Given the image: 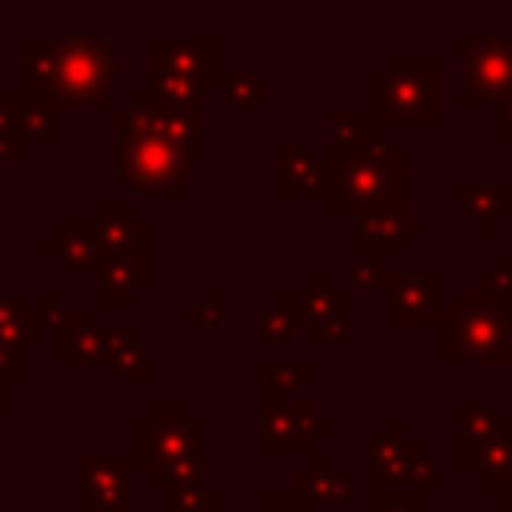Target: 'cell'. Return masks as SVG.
<instances>
[{
	"instance_id": "cell-5",
	"label": "cell",
	"mask_w": 512,
	"mask_h": 512,
	"mask_svg": "<svg viewBox=\"0 0 512 512\" xmlns=\"http://www.w3.org/2000/svg\"><path fill=\"white\" fill-rule=\"evenodd\" d=\"M328 168V212L336 220H364L376 212H400L404 208V172H408V148L388 140L384 148L344 160V164H324Z\"/></svg>"
},
{
	"instance_id": "cell-27",
	"label": "cell",
	"mask_w": 512,
	"mask_h": 512,
	"mask_svg": "<svg viewBox=\"0 0 512 512\" xmlns=\"http://www.w3.org/2000/svg\"><path fill=\"white\" fill-rule=\"evenodd\" d=\"M60 360L64 364H104V332L96 320L60 328Z\"/></svg>"
},
{
	"instance_id": "cell-34",
	"label": "cell",
	"mask_w": 512,
	"mask_h": 512,
	"mask_svg": "<svg viewBox=\"0 0 512 512\" xmlns=\"http://www.w3.org/2000/svg\"><path fill=\"white\" fill-rule=\"evenodd\" d=\"M168 512H228L224 508V496L208 484H196V488H184V492H172L168 496Z\"/></svg>"
},
{
	"instance_id": "cell-38",
	"label": "cell",
	"mask_w": 512,
	"mask_h": 512,
	"mask_svg": "<svg viewBox=\"0 0 512 512\" xmlns=\"http://www.w3.org/2000/svg\"><path fill=\"white\" fill-rule=\"evenodd\" d=\"M408 488L412 492H440L444 488V480H440V464H436V456H420V460H412V468H408Z\"/></svg>"
},
{
	"instance_id": "cell-39",
	"label": "cell",
	"mask_w": 512,
	"mask_h": 512,
	"mask_svg": "<svg viewBox=\"0 0 512 512\" xmlns=\"http://www.w3.org/2000/svg\"><path fill=\"white\" fill-rule=\"evenodd\" d=\"M220 320H224V296L220 292H208L204 304H196V308L184 312V324L188 328H216Z\"/></svg>"
},
{
	"instance_id": "cell-18",
	"label": "cell",
	"mask_w": 512,
	"mask_h": 512,
	"mask_svg": "<svg viewBox=\"0 0 512 512\" xmlns=\"http://www.w3.org/2000/svg\"><path fill=\"white\" fill-rule=\"evenodd\" d=\"M156 128L184 156V164H200L208 156V120H204L200 100L196 104H160L156 100Z\"/></svg>"
},
{
	"instance_id": "cell-14",
	"label": "cell",
	"mask_w": 512,
	"mask_h": 512,
	"mask_svg": "<svg viewBox=\"0 0 512 512\" xmlns=\"http://www.w3.org/2000/svg\"><path fill=\"white\" fill-rule=\"evenodd\" d=\"M328 128H332L328 164H344V160L368 156V152H376V148L388 144V128H384V120H376L368 108H332Z\"/></svg>"
},
{
	"instance_id": "cell-6",
	"label": "cell",
	"mask_w": 512,
	"mask_h": 512,
	"mask_svg": "<svg viewBox=\"0 0 512 512\" xmlns=\"http://www.w3.org/2000/svg\"><path fill=\"white\" fill-rule=\"evenodd\" d=\"M204 420L188 412L184 400H152L148 416L132 420V452L128 464L132 472H152L168 460L180 456H204Z\"/></svg>"
},
{
	"instance_id": "cell-45",
	"label": "cell",
	"mask_w": 512,
	"mask_h": 512,
	"mask_svg": "<svg viewBox=\"0 0 512 512\" xmlns=\"http://www.w3.org/2000/svg\"><path fill=\"white\" fill-rule=\"evenodd\" d=\"M508 184H512V180H508Z\"/></svg>"
},
{
	"instance_id": "cell-29",
	"label": "cell",
	"mask_w": 512,
	"mask_h": 512,
	"mask_svg": "<svg viewBox=\"0 0 512 512\" xmlns=\"http://www.w3.org/2000/svg\"><path fill=\"white\" fill-rule=\"evenodd\" d=\"M472 484L480 488V492H496V488H504V484H512V436L508 440H496V444H488L484 452H480V460H476V468H472Z\"/></svg>"
},
{
	"instance_id": "cell-28",
	"label": "cell",
	"mask_w": 512,
	"mask_h": 512,
	"mask_svg": "<svg viewBox=\"0 0 512 512\" xmlns=\"http://www.w3.org/2000/svg\"><path fill=\"white\" fill-rule=\"evenodd\" d=\"M204 468H208V460L204 456H180V460H168V464H160V468H152L148 472V488L152 492H184V488H196V484H204Z\"/></svg>"
},
{
	"instance_id": "cell-21",
	"label": "cell",
	"mask_w": 512,
	"mask_h": 512,
	"mask_svg": "<svg viewBox=\"0 0 512 512\" xmlns=\"http://www.w3.org/2000/svg\"><path fill=\"white\" fill-rule=\"evenodd\" d=\"M408 436V424L400 416L388 420V428L380 436L368 440V484H380V488H408V456H404V440Z\"/></svg>"
},
{
	"instance_id": "cell-24",
	"label": "cell",
	"mask_w": 512,
	"mask_h": 512,
	"mask_svg": "<svg viewBox=\"0 0 512 512\" xmlns=\"http://www.w3.org/2000/svg\"><path fill=\"white\" fill-rule=\"evenodd\" d=\"M104 364H112V372L128 376V380H148L152 376V364H148V352L144 344L136 340L132 328H108L104 332Z\"/></svg>"
},
{
	"instance_id": "cell-12",
	"label": "cell",
	"mask_w": 512,
	"mask_h": 512,
	"mask_svg": "<svg viewBox=\"0 0 512 512\" xmlns=\"http://www.w3.org/2000/svg\"><path fill=\"white\" fill-rule=\"evenodd\" d=\"M512 436V416L496 412L492 404H480V400H460L456 404V468L464 476H472L480 452L496 440H508Z\"/></svg>"
},
{
	"instance_id": "cell-8",
	"label": "cell",
	"mask_w": 512,
	"mask_h": 512,
	"mask_svg": "<svg viewBox=\"0 0 512 512\" xmlns=\"http://www.w3.org/2000/svg\"><path fill=\"white\" fill-rule=\"evenodd\" d=\"M332 436V420L320 416L312 400H288L280 408H260V452L264 456H308Z\"/></svg>"
},
{
	"instance_id": "cell-40",
	"label": "cell",
	"mask_w": 512,
	"mask_h": 512,
	"mask_svg": "<svg viewBox=\"0 0 512 512\" xmlns=\"http://www.w3.org/2000/svg\"><path fill=\"white\" fill-rule=\"evenodd\" d=\"M492 140L500 148H512V100L496 104V120H492Z\"/></svg>"
},
{
	"instance_id": "cell-2",
	"label": "cell",
	"mask_w": 512,
	"mask_h": 512,
	"mask_svg": "<svg viewBox=\"0 0 512 512\" xmlns=\"http://www.w3.org/2000/svg\"><path fill=\"white\" fill-rule=\"evenodd\" d=\"M440 364H512V292L480 272L472 288L440 308Z\"/></svg>"
},
{
	"instance_id": "cell-17",
	"label": "cell",
	"mask_w": 512,
	"mask_h": 512,
	"mask_svg": "<svg viewBox=\"0 0 512 512\" xmlns=\"http://www.w3.org/2000/svg\"><path fill=\"white\" fill-rule=\"evenodd\" d=\"M460 212L472 220L476 236L492 240L504 220H512V184L508 180H460L456 184Z\"/></svg>"
},
{
	"instance_id": "cell-9",
	"label": "cell",
	"mask_w": 512,
	"mask_h": 512,
	"mask_svg": "<svg viewBox=\"0 0 512 512\" xmlns=\"http://www.w3.org/2000/svg\"><path fill=\"white\" fill-rule=\"evenodd\" d=\"M388 328H428L440 316V296H444V276L440 272H388L384 280Z\"/></svg>"
},
{
	"instance_id": "cell-15",
	"label": "cell",
	"mask_w": 512,
	"mask_h": 512,
	"mask_svg": "<svg viewBox=\"0 0 512 512\" xmlns=\"http://www.w3.org/2000/svg\"><path fill=\"white\" fill-rule=\"evenodd\" d=\"M92 224L100 236V252L112 256H148V220L132 212L128 200H96Z\"/></svg>"
},
{
	"instance_id": "cell-19",
	"label": "cell",
	"mask_w": 512,
	"mask_h": 512,
	"mask_svg": "<svg viewBox=\"0 0 512 512\" xmlns=\"http://www.w3.org/2000/svg\"><path fill=\"white\" fill-rule=\"evenodd\" d=\"M292 492L304 496L312 508H340V504L352 500V476L336 472V460H332L328 448H316L312 452V468L292 476Z\"/></svg>"
},
{
	"instance_id": "cell-11",
	"label": "cell",
	"mask_w": 512,
	"mask_h": 512,
	"mask_svg": "<svg viewBox=\"0 0 512 512\" xmlns=\"http://www.w3.org/2000/svg\"><path fill=\"white\" fill-rule=\"evenodd\" d=\"M128 456H80L76 460V504L84 512H120L132 496Z\"/></svg>"
},
{
	"instance_id": "cell-20",
	"label": "cell",
	"mask_w": 512,
	"mask_h": 512,
	"mask_svg": "<svg viewBox=\"0 0 512 512\" xmlns=\"http://www.w3.org/2000/svg\"><path fill=\"white\" fill-rule=\"evenodd\" d=\"M40 248L60 256V264L72 272H96L100 268V236H96L92 220H72V216L60 220V228L52 236H44Z\"/></svg>"
},
{
	"instance_id": "cell-30",
	"label": "cell",
	"mask_w": 512,
	"mask_h": 512,
	"mask_svg": "<svg viewBox=\"0 0 512 512\" xmlns=\"http://www.w3.org/2000/svg\"><path fill=\"white\" fill-rule=\"evenodd\" d=\"M220 100L232 112H256L260 108V72L240 68V72H224L220 76Z\"/></svg>"
},
{
	"instance_id": "cell-7",
	"label": "cell",
	"mask_w": 512,
	"mask_h": 512,
	"mask_svg": "<svg viewBox=\"0 0 512 512\" xmlns=\"http://www.w3.org/2000/svg\"><path fill=\"white\" fill-rule=\"evenodd\" d=\"M460 96L464 112L512 100V36H460Z\"/></svg>"
},
{
	"instance_id": "cell-3",
	"label": "cell",
	"mask_w": 512,
	"mask_h": 512,
	"mask_svg": "<svg viewBox=\"0 0 512 512\" xmlns=\"http://www.w3.org/2000/svg\"><path fill=\"white\" fill-rule=\"evenodd\" d=\"M116 124V172L132 192L144 196H168V200H184V156L164 140V132L156 128V100L148 88L132 92L124 108L112 112Z\"/></svg>"
},
{
	"instance_id": "cell-43",
	"label": "cell",
	"mask_w": 512,
	"mask_h": 512,
	"mask_svg": "<svg viewBox=\"0 0 512 512\" xmlns=\"http://www.w3.org/2000/svg\"><path fill=\"white\" fill-rule=\"evenodd\" d=\"M492 500H496V508H500V512H512V484L496 488V492H492Z\"/></svg>"
},
{
	"instance_id": "cell-35",
	"label": "cell",
	"mask_w": 512,
	"mask_h": 512,
	"mask_svg": "<svg viewBox=\"0 0 512 512\" xmlns=\"http://www.w3.org/2000/svg\"><path fill=\"white\" fill-rule=\"evenodd\" d=\"M296 332H300V328H296L284 312H276L272 304L256 312V336H260V344H264V348H280V344H288Z\"/></svg>"
},
{
	"instance_id": "cell-44",
	"label": "cell",
	"mask_w": 512,
	"mask_h": 512,
	"mask_svg": "<svg viewBox=\"0 0 512 512\" xmlns=\"http://www.w3.org/2000/svg\"><path fill=\"white\" fill-rule=\"evenodd\" d=\"M0 412H4V388H0Z\"/></svg>"
},
{
	"instance_id": "cell-4",
	"label": "cell",
	"mask_w": 512,
	"mask_h": 512,
	"mask_svg": "<svg viewBox=\"0 0 512 512\" xmlns=\"http://www.w3.org/2000/svg\"><path fill=\"white\" fill-rule=\"evenodd\" d=\"M440 72L444 60L436 52H388L384 68L368 76V112L408 128H436L440 124Z\"/></svg>"
},
{
	"instance_id": "cell-41",
	"label": "cell",
	"mask_w": 512,
	"mask_h": 512,
	"mask_svg": "<svg viewBox=\"0 0 512 512\" xmlns=\"http://www.w3.org/2000/svg\"><path fill=\"white\" fill-rule=\"evenodd\" d=\"M96 308L128 312V308H132V296H128V292H116V288H100V292H96ZM96 308H92V312H96Z\"/></svg>"
},
{
	"instance_id": "cell-37",
	"label": "cell",
	"mask_w": 512,
	"mask_h": 512,
	"mask_svg": "<svg viewBox=\"0 0 512 512\" xmlns=\"http://www.w3.org/2000/svg\"><path fill=\"white\" fill-rule=\"evenodd\" d=\"M256 512H316V508L304 496H296L292 488H260Z\"/></svg>"
},
{
	"instance_id": "cell-25",
	"label": "cell",
	"mask_w": 512,
	"mask_h": 512,
	"mask_svg": "<svg viewBox=\"0 0 512 512\" xmlns=\"http://www.w3.org/2000/svg\"><path fill=\"white\" fill-rule=\"evenodd\" d=\"M44 336V320L36 316V308H28L16 296H0V340L12 348H32Z\"/></svg>"
},
{
	"instance_id": "cell-13",
	"label": "cell",
	"mask_w": 512,
	"mask_h": 512,
	"mask_svg": "<svg viewBox=\"0 0 512 512\" xmlns=\"http://www.w3.org/2000/svg\"><path fill=\"white\" fill-rule=\"evenodd\" d=\"M424 236V220L420 216H408L404 208L400 212H376V216H364L356 220L352 236H348V252H364V256H400L412 240Z\"/></svg>"
},
{
	"instance_id": "cell-10",
	"label": "cell",
	"mask_w": 512,
	"mask_h": 512,
	"mask_svg": "<svg viewBox=\"0 0 512 512\" xmlns=\"http://www.w3.org/2000/svg\"><path fill=\"white\" fill-rule=\"evenodd\" d=\"M148 60L176 68L200 92H216L224 76V40L220 36H152Z\"/></svg>"
},
{
	"instance_id": "cell-42",
	"label": "cell",
	"mask_w": 512,
	"mask_h": 512,
	"mask_svg": "<svg viewBox=\"0 0 512 512\" xmlns=\"http://www.w3.org/2000/svg\"><path fill=\"white\" fill-rule=\"evenodd\" d=\"M488 272H492V276L512 292V252H500V256H496V264H492Z\"/></svg>"
},
{
	"instance_id": "cell-1",
	"label": "cell",
	"mask_w": 512,
	"mask_h": 512,
	"mask_svg": "<svg viewBox=\"0 0 512 512\" xmlns=\"http://www.w3.org/2000/svg\"><path fill=\"white\" fill-rule=\"evenodd\" d=\"M116 52L100 36L72 40H24V92L48 100L52 108H112Z\"/></svg>"
},
{
	"instance_id": "cell-31",
	"label": "cell",
	"mask_w": 512,
	"mask_h": 512,
	"mask_svg": "<svg viewBox=\"0 0 512 512\" xmlns=\"http://www.w3.org/2000/svg\"><path fill=\"white\" fill-rule=\"evenodd\" d=\"M388 280V260L348 252V292H384Z\"/></svg>"
},
{
	"instance_id": "cell-33",
	"label": "cell",
	"mask_w": 512,
	"mask_h": 512,
	"mask_svg": "<svg viewBox=\"0 0 512 512\" xmlns=\"http://www.w3.org/2000/svg\"><path fill=\"white\" fill-rule=\"evenodd\" d=\"M20 148H24V136L16 124V92H0V164L20 160Z\"/></svg>"
},
{
	"instance_id": "cell-36",
	"label": "cell",
	"mask_w": 512,
	"mask_h": 512,
	"mask_svg": "<svg viewBox=\"0 0 512 512\" xmlns=\"http://www.w3.org/2000/svg\"><path fill=\"white\" fill-rule=\"evenodd\" d=\"M308 332H312V344H316V348H340V344L352 340V324H348L344 312H340V316H324V320H316Z\"/></svg>"
},
{
	"instance_id": "cell-26",
	"label": "cell",
	"mask_w": 512,
	"mask_h": 512,
	"mask_svg": "<svg viewBox=\"0 0 512 512\" xmlns=\"http://www.w3.org/2000/svg\"><path fill=\"white\" fill-rule=\"evenodd\" d=\"M16 124H20L24 140H40V144H56L60 140L52 104L32 96V92H16Z\"/></svg>"
},
{
	"instance_id": "cell-32",
	"label": "cell",
	"mask_w": 512,
	"mask_h": 512,
	"mask_svg": "<svg viewBox=\"0 0 512 512\" xmlns=\"http://www.w3.org/2000/svg\"><path fill=\"white\" fill-rule=\"evenodd\" d=\"M368 512H440V508H428L420 500V492H412V488H380V484H368Z\"/></svg>"
},
{
	"instance_id": "cell-23",
	"label": "cell",
	"mask_w": 512,
	"mask_h": 512,
	"mask_svg": "<svg viewBox=\"0 0 512 512\" xmlns=\"http://www.w3.org/2000/svg\"><path fill=\"white\" fill-rule=\"evenodd\" d=\"M348 300H352V292H348V288H332V272L320 268V272L312 276V288L300 292L296 328H312V324L324 320V316H340V312L348 308Z\"/></svg>"
},
{
	"instance_id": "cell-16",
	"label": "cell",
	"mask_w": 512,
	"mask_h": 512,
	"mask_svg": "<svg viewBox=\"0 0 512 512\" xmlns=\"http://www.w3.org/2000/svg\"><path fill=\"white\" fill-rule=\"evenodd\" d=\"M324 188H328V168L308 144H288V140L276 144V196L284 204L300 196L324 200Z\"/></svg>"
},
{
	"instance_id": "cell-22",
	"label": "cell",
	"mask_w": 512,
	"mask_h": 512,
	"mask_svg": "<svg viewBox=\"0 0 512 512\" xmlns=\"http://www.w3.org/2000/svg\"><path fill=\"white\" fill-rule=\"evenodd\" d=\"M256 376H260V408H280L296 396L300 384L316 380V364H308V360H296V364L264 360Z\"/></svg>"
}]
</instances>
